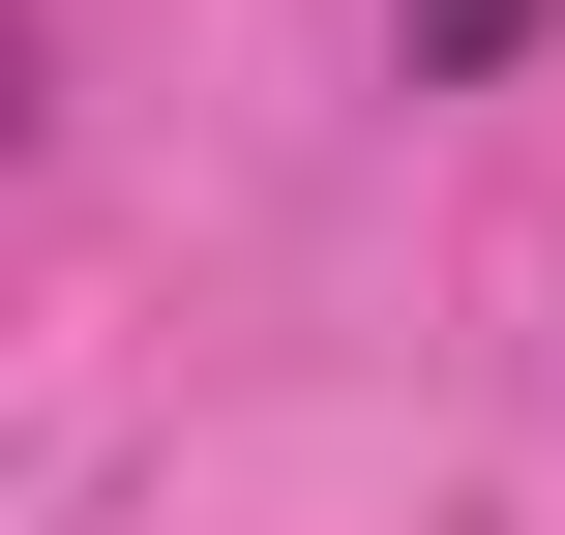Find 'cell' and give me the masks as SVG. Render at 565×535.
<instances>
[{"instance_id": "1", "label": "cell", "mask_w": 565, "mask_h": 535, "mask_svg": "<svg viewBox=\"0 0 565 535\" xmlns=\"http://www.w3.org/2000/svg\"><path fill=\"white\" fill-rule=\"evenodd\" d=\"M387 60H417V89H507V60H536V0H387Z\"/></svg>"}, {"instance_id": "2", "label": "cell", "mask_w": 565, "mask_h": 535, "mask_svg": "<svg viewBox=\"0 0 565 535\" xmlns=\"http://www.w3.org/2000/svg\"><path fill=\"white\" fill-rule=\"evenodd\" d=\"M0 119H30V30H0Z\"/></svg>"}]
</instances>
